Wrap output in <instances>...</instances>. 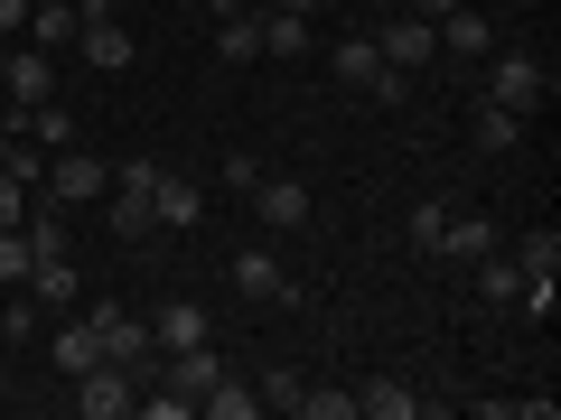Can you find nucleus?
<instances>
[{
	"label": "nucleus",
	"instance_id": "nucleus-1",
	"mask_svg": "<svg viewBox=\"0 0 561 420\" xmlns=\"http://www.w3.org/2000/svg\"><path fill=\"white\" fill-rule=\"evenodd\" d=\"M94 337H103V364H122V374L150 393L160 383V337L131 318V308H113V300H94Z\"/></svg>",
	"mask_w": 561,
	"mask_h": 420
},
{
	"label": "nucleus",
	"instance_id": "nucleus-2",
	"mask_svg": "<svg viewBox=\"0 0 561 420\" xmlns=\"http://www.w3.org/2000/svg\"><path fill=\"white\" fill-rule=\"evenodd\" d=\"M328 75H337L346 94H375V103H402V94H412V75H402V66H383V47H375V38H337Z\"/></svg>",
	"mask_w": 561,
	"mask_h": 420
},
{
	"label": "nucleus",
	"instance_id": "nucleus-3",
	"mask_svg": "<svg viewBox=\"0 0 561 420\" xmlns=\"http://www.w3.org/2000/svg\"><path fill=\"white\" fill-rule=\"evenodd\" d=\"M468 94H478V103H496V113H524V121H534V113H542V57L505 47V57L486 66V75L468 84Z\"/></svg>",
	"mask_w": 561,
	"mask_h": 420
},
{
	"label": "nucleus",
	"instance_id": "nucleus-4",
	"mask_svg": "<svg viewBox=\"0 0 561 420\" xmlns=\"http://www.w3.org/2000/svg\"><path fill=\"white\" fill-rule=\"evenodd\" d=\"M234 290H243L253 308H300V280L280 271V261L262 253V243H243V253H234Z\"/></svg>",
	"mask_w": 561,
	"mask_h": 420
},
{
	"label": "nucleus",
	"instance_id": "nucleus-5",
	"mask_svg": "<svg viewBox=\"0 0 561 420\" xmlns=\"http://www.w3.org/2000/svg\"><path fill=\"white\" fill-rule=\"evenodd\" d=\"M243 206L262 215V234H309V215H319L300 178H253V197H243Z\"/></svg>",
	"mask_w": 561,
	"mask_h": 420
},
{
	"label": "nucleus",
	"instance_id": "nucleus-6",
	"mask_svg": "<svg viewBox=\"0 0 561 420\" xmlns=\"http://www.w3.org/2000/svg\"><path fill=\"white\" fill-rule=\"evenodd\" d=\"M76 411L84 420H122V411H140V383L122 374V364H84L76 374Z\"/></svg>",
	"mask_w": 561,
	"mask_h": 420
},
{
	"label": "nucleus",
	"instance_id": "nucleus-7",
	"mask_svg": "<svg viewBox=\"0 0 561 420\" xmlns=\"http://www.w3.org/2000/svg\"><path fill=\"white\" fill-rule=\"evenodd\" d=\"M375 47H383V66H402V75H421V66L440 57V38H431V20H412V10H393V20L375 28Z\"/></svg>",
	"mask_w": 561,
	"mask_h": 420
},
{
	"label": "nucleus",
	"instance_id": "nucleus-8",
	"mask_svg": "<svg viewBox=\"0 0 561 420\" xmlns=\"http://www.w3.org/2000/svg\"><path fill=\"white\" fill-rule=\"evenodd\" d=\"M103 187H113V168H103L94 150H57V168H47V197L57 206H94Z\"/></svg>",
	"mask_w": 561,
	"mask_h": 420
},
{
	"label": "nucleus",
	"instance_id": "nucleus-9",
	"mask_svg": "<svg viewBox=\"0 0 561 420\" xmlns=\"http://www.w3.org/2000/svg\"><path fill=\"white\" fill-rule=\"evenodd\" d=\"M150 215H160V234H197V224H206V187L179 178V168H160V187H150Z\"/></svg>",
	"mask_w": 561,
	"mask_h": 420
},
{
	"label": "nucleus",
	"instance_id": "nucleus-10",
	"mask_svg": "<svg viewBox=\"0 0 561 420\" xmlns=\"http://www.w3.org/2000/svg\"><path fill=\"white\" fill-rule=\"evenodd\" d=\"M20 290H28L38 308H76V290H84V280H76V253H38Z\"/></svg>",
	"mask_w": 561,
	"mask_h": 420
},
{
	"label": "nucleus",
	"instance_id": "nucleus-11",
	"mask_svg": "<svg viewBox=\"0 0 561 420\" xmlns=\"http://www.w3.org/2000/svg\"><path fill=\"white\" fill-rule=\"evenodd\" d=\"M431 38H440V57H459V66H478L486 47H496V28H486L478 10H468V0H459V10H449V20H431Z\"/></svg>",
	"mask_w": 561,
	"mask_h": 420
},
{
	"label": "nucleus",
	"instance_id": "nucleus-12",
	"mask_svg": "<svg viewBox=\"0 0 561 420\" xmlns=\"http://www.w3.org/2000/svg\"><path fill=\"white\" fill-rule=\"evenodd\" d=\"M10 131L38 140V150H76V113H66L57 94H47V103H20V121H10Z\"/></svg>",
	"mask_w": 561,
	"mask_h": 420
},
{
	"label": "nucleus",
	"instance_id": "nucleus-13",
	"mask_svg": "<svg viewBox=\"0 0 561 420\" xmlns=\"http://www.w3.org/2000/svg\"><path fill=\"white\" fill-rule=\"evenodd\" d=\"M0 94H20V103H47V94H57V66H47V47H10V75H0Z\"/></svg>",
	"mask_w": 561,
	"mask_h": 420
},
{
	"label": "nucleus",
	"instance_id": "nucleus-14",
	"mask_svg": "<svg viewBox=\"0 0 561 420\" xmlns=\"http://www.w3.org/2000/svg\"><path fill=\"white\" fill-rule=\"evenodd\" d=\"M412 411H421V393H412V383H393V374L356 383V420H412Z\"/></svg>",
	"mask_w": 561,
	"mask_h": 420
},
{
	"label": "nucleus",
	"instance_id": "nucleus-15",
	"mask_svg": "<svg viewBox=\"0 0 561 420\" xmlns=\"http://www.w3.org/2000/svg\"><path fill=\"white\" fill-rule=\"evenodd\" d=\"M515 140H524V113H496V103H478V113H468V150H486V160H505Z\"/></svg>",
	"mask_w": 561,
	"mask_h": 420
},
{
	"label": "nucleus",
	"instance_id": "nucleus-16",
	"mask_svg": "<svg viewBox=\"0 0 561 420\" xmlns=\"http://www.w3.org/2000/svg\"><path fill=\"white\" fill-rule=\"evenodd\" d=\"M197 411H206V420H253V411H262V393H253L243 374H216V383L197 393Z\"/></svg>",
	"mask_w": 561,
	"mask_h": 420
},
{
	"label": "nucleus",
	"instance_id": "nucleus-17",
	"mask_svg": "<svg viewBox=\"0 0 561 420\" xmlns=\"http://www.w3.org/2000/svg\"><path fill=\"white\" fill-rule=\"evenodd\" d=\"M84 28V0H47V10H28V47H76Z\"/></svg>",
	"mask_w": 561,
	"mask_h": 420
},
{
	"label": "nucleus",
	"instance_id": "nucleus-18",
	"mask_svg": "<svg viewBox=\"0 0 561 420\" xmlns=\"http://www.w3.org/2000/svg\"><path fill=\"white\" fill-rule=\"evenodd\" d=\"M103 224H113L122 243H150V234H160V215H150V187H113V215H103Z\"/></svg>",
	"mask_w": 561,
	"mask_h": 420
},
{
	"label": "nucleus",
	"instance_id": "nucleus-19",
	"mask_svg": "<svg viewBox=\"0 0 561 420\" xmlns=\"http://www.w3.org/2000/svg\"><path fill=\"white\" fill-rule=\"evenodd\" d=\"M206 327H216V318H206L197 300H169V308H160V327H150V337H160V355H169V346H206Z\"/></svg>",
	"mask_w": 561,
	"mask_h": 420
},
{
	"label": "nucleus",
	"instance_id": "nucleus-20",
	"mask_svg": "<svg viewBox=\"0 0 561 420\" xmlns=\"http://www.w3.org/2000/svg\"><path fill=\"white\" fill-rule=\"evenodd\" d=\"M84 364H103V337H94V318H66V327H57V374L76 383Z\"/></svg>",
	"mask_w": 561,
	"mask_h": 420
},
{
	"label": "nucleus",
	"instance_id": "nucleus-21",
	"mask_svg": "<svg viewBox=\"0 0 561 420\" xmlns=\"http://www.w3.org/2000/svg\"><path fill=\"white\" fill-rule=\"evenodd\" d=\"M440 253H449V261H478V253H496V224H486V215H459V206H449V234H440Z\"/></svg>",
	"mask_w": 561,
	"mask_h": 420
},
{
	"label": "nucleus",
	"instance_id": "nucleus-22",
	"mask_svg": "<svg viewBox=\"0 0 561 420\" xmlns=\"http://www.w3.org/2000/svg\"><path fill=\"white\" fill-rule=\"evenodd\" d=\"M216 57H225V66H253V57H262V20H253V10L216 20Z\"/></svg>",
	"mask_w": 561,
	"mask_h": 420
},
{
	"label": "nucleus",
	"instance_id": "nucleus-23",
	"mask_svg": "<svg viewBox=\"0 0 561 420\" xmlns=\"http://www.w3.org/2000/svg\"><path fill=\"white\" fill-rule=\"evenodd\" d=\"M262 57H309V20L300 10H262Z\"/></svg>",
	"mask_w": 561,
	"mask_h": 420
},
{
	"label": "nucleus",
	"instance_id": "nucleus-24",
	"mask_svg": "<svg viewBox=\"0 0 561 420\" xmlns=\"http://www.w3.org/2000/svg\"><path fill=\"white\" fill-rule=\"evenodd\" d=\"M440 234H449V206L440 197H421L412 215H402V243H412V253H440Z\"/></svg>",
	"mask_w": 561,
	"mask_h": 420
},
{
	"label": "nucleus",
	"instance_id": "nucleus-25",
	"mask_svg": "<svg viewBox=\"0 0 561 420\" xmlns=\"http://www.w3.org/2000/svg\"><path fill=\"white\" fill-rule=\"evenodd\" d=\"M478 290L496 308H515V290H524V271H515V253H478Z\"/></svg>",
	"mask_w": 561,
	"mask_h": 420
},
{
	"label": "nucleus",
	"instance_id": "nucleus-26",
	"mask_svg": "<svg viewBox=\"0 0 561 420\" xmlns=\"http://www.w3.org/2000/svg\"><path fill=\"white\" fill-rule=\"evenodd\" d=\"M515 271L524 280H561V234H524L515 243Z\"/></svg>",
	"mask_w": 561,
	"mask_h": 420
},
{
	"label": "nucleus",
	"instance_id": "nucleus-27",
	"mask_svg": "<svg viewBox=\"0 0 561 420\" xmlns=\"http://www.w3.org/2000/svg\"><path fill=\"white\" fill-rule=\"evenodd\" d=\"M253 393H262V411H300V401H309V374H290V364H272V374H262Z\"/></svg>",
	"mask_w": 561,
	"mask_h": 420
},
{
	"label": "nucleus",
	"instance_id": "nucleus-28",
	"mask_svg": "<svg viewBox=\"0 0 561 420\" xmlns=\"http://www.w3.org/2000/svg\"><path fill=\"white\" fill-rule=\"evenodd\" d=\"M28 261H38V243H28V224H10V234H0V280L20 290V280H28Z\"/></svg>",
	"mask_w": 561,
	"mask_h": 420
},
{
	"label": "nucleus",
	"instance_id": "nucleus-29",
	"mask_svg": "<svg viewBox=\"0 0 561 420\" xmlns=\"http://www.w3.org/2000/svg\"><path fill=\"white\" fill-rule=\"evenodd\" d=\"M10 224H28V178H10V168H0V234H10Z\"/></svg>",
	"mask_w": 561,
	"mask_h": 420
},
{
	"label": "nucleus",
	"instance_id": "nucleus-30",
	"mask_svg": "<svg viewBox=\"0 0 561 420\" xmlns=\"http://www.w3.org/2000/svg\"><path fill=\"white\" fill-rule=\"evenodd\" d=\"M300 420H356V393H309Z\"/></svg>",
	"mask_w": 561,
	"mask_h": 420
},
{
	"label": "nucleus",
	"instance_id": "nucleus-31",
	"mask_svg": "<svg viewBox=\"0 0 561 420\" xmlns=\"http://www.w3.org/2000/svg\"><path fill=\"white\" fill-rule=\"evenodd\" d=\"M28 10L38 0H0V38H28Z\"/></svg>",
	"mask_w": 561,
	"mask_h": 420
},
{
	"label": "nucleus",
	"instance_id": "nucleus-32",
	"mask_svg": "<svg viewBox=\"0 0 561 420\" xmlns=\"http://www.w3.org/2000/svg\"><path fill=\"white\" fill-rule=\"evenodd\" d=\"M402 10H412V20H449V10H459V0H402Z\"/></svg>",
	"mask_w": 561,
	"mask_h": 420
},
{
	"label": "nucleus",
	"instance_id": "nucleus-33",
	"mask_svg": "<svg viewBox=\"0 0 561 420\" xmlns=\"http://www.w3.org/2000/svg\"><path fill=\"white\" fill-rule=\"evenodd\" d=\"M272 10H300V20H328V0H272Z\"/></svg>",
	"mask_w": 561,
	"mask_h": 420
},
{
	"label": "nucleus",
	"instance_id": "nucleus-34",
	"mask_svg": "<svg viewBox=\"0 0 561 420\" xmlns=\"http://www.w3.org/2000/svg\"><path fill=\"white\" fill-rule=\"evenodd\" d=\"M197 10H216V20H234V10H243V0H197Z\"/></svg>",
	"mask_w": 561,
	"mask_h": 420
},
{
	"label": "nucleus",
	"instance_id": "nucleus-35",
	"mask_svg": "<svg viewBox=\"0 0 561 420\" xmlns=\"http://www.w3.org/2000/svg\"><path fill=\"white\" fill-rule=\"evenodd\" d=\"M0 160H10V121H0Z\"/></svg>",
	"mask_w": 561,
	"mask_h": 420
},
{
	"label": "nucleus",
	"instance_id": "nucleus-36",
	"mask_svg": "<svg viewBox=\"0 0 561 420\" xmlns=\"http://www.w3.org/2000/svg\"><path fill=\"white\" fill-rule=\"evenodd\" d=\"M0 75H10V38H0Z\"/></svg>",
	"mask_w": 561,
	"mask_h": 420
},
{
	"label": "nucleus",
	"instance_id": "nucleus-37",
	"mask_svg": "<svg viewBox=\"0 0 561 420\" xmlns=\"http://www.w3.org/2000/svg\"><path fill=\"white\" fill-rule=\"evenodd\" d=\"M383 10H402V0H383Z\"/></svg>",
	"mask_w": 561,
	"mask_h": 420
},
{
	"label": "nucleus",
	"instance_id": "nucleus-38",
	"mask_svg": "<svg viewBox=\"0 0 561 420\" xmlns=\"http://www.w3.org/2000/svg\"><path fill=\"white\" fill-rule=\"evenodd\" d=\"M113 10H122V0H113Z\"/></svg>",
	"mask_w": 561,
	"mask_h": 420
},
{
	"label": "nucleus",
	"instance_id": "nucleus-39",
	"mask_svg": "<svg viewBox=\"0 0 561 420\" xmlns=\"http://www.w3.org/2000/svg\"><path fill=\"white\" fill-rule=\"evenodd\" d=\"M38 10H47V0H38Z\"/></svg>",
	"mask_w": 561,
	"mask_h": 420
}]
</instances>
